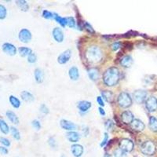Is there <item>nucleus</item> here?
I'll return each instance as SVG.
<instances>
[{
    "label": "nucleus",
    "mask_w": 157,
    "mask_h": 157,
    "mask_svg": "<svg viewBox=\"0 0 157 157\" xmlns=\"http://www.w3.org/2000/svg\"><path fill=\"white\" fill-rule=\"evenodd\" d=\"M60 124H61V127H62L64 130H69V131H73V130L76 129V127H77L75 123H73L66 120H61V122H60Z\"/></svg>",
    "instance_id": "nucleus-13"
},
{
    "label": "nucleus",
    "mask_w": 157,
    "mask_h": 157,
    "mask_svg": "<svg viewBox=\"0 0 157 157\" xmlns=\"http://www.w3.org/2000/svg\"><path fill=\"white\" fill-rule=\"evenodd\" d=\"M66 19H67V25L69 28H75L76 22H75V20L74 19V17L69 16V17H66Z\"/></svg>",
    "instance_id": "nucleus-33"
},
{
    "label": "nucleus",
    "mask_w": 157,
    "mask_h": 157,
    "mask_svg": "<svg viewBox=\"0 0 157 157\" xmlns=\"http://www.w3.org/2000/svg\"><path fill=\"white\" fill-rule=\"evenodd\" d=\"M37 61V56H36V54L32 53V54H31L28 57V61L29 63H35Z\"/></svg>",
    "instance_id": "nucleus-38"
},
{
    "label": "nucleus",
    "mask_w": 157,
    "mask_h": 157,
    "mask_svg": "<svg viewBox=\"0 0 157 157\" xmlns=\"http://www.w3.org/2000/svg\"><path fill=\"white\" fill-rule=\"evenodd\" d=\"M101 97L107 102L112 103L114 100V94L110 90H104L101 92Z\"/></svg>",
    "instance_id": "nucleus-20"
},
{
    "label": "nucleus",
    "mask_w": 157,
    "mask_h": 157,
    "mask_svg": "<svg viewBox=\"0 0 157 157\" xmlns=\"http://www.w3.org/2000/svg\"><path fill=\"white\" fill-rule=\"evenodd\" d=\"M91 102L87 101H81L78 103V108L80 109V112L85 113L91 108Z\"/></svg>",
    "instance_id": "nucleus-18"
},
{
    "label": "nucleus",
    "mask_w": 157,
    "mask_h": 157,
    "mask_svg": "<svg viewBox=\"0 0 157 157\" xmlns=\"http://www.w3.org/2000/svg\"><path fill=\"white\" fill-rule=\"evenodd\" d=\"M9 130H10V128L9 125L7 124V123L4 120L0 119V131L2 132V134H8Z\"/></svg>",
    "instance_id": "nucleus-25"
},
{
    "label": "nucleus",
    "mask_w": 157,
    "mask_h": 157,
    "mask_svg": "<svg viewBox=\"0 0 157 157\" xmlns=\"http://www.w3.org/2000/svg\"><path fill=\"white\" fill-rule=\"evenodd\" d=\"M125 156V152L121 148H117L114 151V157H123Z\"/></svg>",
    "instance_id": "nucleus-37"
},
{
    "label": "nucleus",
    "mask_w": 157,
    "mask_h": 157,
    "mask_svg": "<svg viewBox=\"0 0 157 157\" xmlns=\"http://www.w3.org/2000/svg\"><path fill=\"white\" fill-rule=\"evenodd\" d=\"M114 125H115V123H113V120H106L105 123V127L106 130H111L113 129V127H114Z\"/></svg>",
    "instance_id": "nucleus-36"
},
{
    "label": "nucleus",
    "mask_w": 157,
    "mask_h": 157,
    "mask_svg": "<svg viewBox=\"0 0 157 157\" xmlns=\"http://www.w3.org/2000/svg\"><path fill=\"white\" fill-rule=\"evenodd\" d=\"M16 5H17V6H18L22 11L26 12L28 11V9H29L28 2H26V1H24V0H17V1H16Z\"/></svg>",
    "instance_id": "nucleus-29"
},
{
    "label": "nucleus",
    "mask_w": 157,
    "mask_h": 157,
    "mask_svg": "<svg viewBox=\"0 0 157 157\" xmlns=\"http://www.w3.org/2000/svg\"><path fill=\"white\" fill-rule=\"evenodd\" d=\"M68 75L72 80H77L80 77V72H79V69L76 67H72L68 71Z\"/></svg>",
    "instance_id": "nucleus-22"
},
{
    "label": "nucleus",
    "mask_w": 157,
    "mask_h": 157,
    "mask_svg": "<svg viewBox=\"0 0 157 157\" xmlns=\"http://www.w3.org/2000/svg\"><path fill=\"white\" fill-rule=\"evenodd\" d=\"M54 39L57 42H62L64 40V33L60 28H54L53 30Z\"/></svg>",
    "instance_id": "nucleus-15"
},
{
    "label": "nucleus",
    "mask_w": 157,
    "mask_h": 157,
    "mask_svg": "<svg viewBox=\"0 0 157 157\" xmlns=\"http://www.w3.org/2000/svg\"><path fill=\"white\" fill-rule=\"evenodd\" d=\"M99 70L96 68H90L88 70V76L93 81H96L99 79Z\"/></svg>",
    "instance_id": "nucleus-21"
},
{
    "label": "nucleus",
    "mask_w": 157,
    "mask_h": 157,
    "mask_svg": "<svg viewBox=\"0 0 157 157\" xmlns=\"http://www.w3.org/2000/svg\"><path fill=\"white\" fill-rule=\"evenodd\" d=\"M130 127L134 130L138 132H141L142 130H144L145 129V124H144V123L141 121V120H138V119H134L132 123H130Z\"/></svg>",
    "instance_id": "nucleus-11"
},
{
    "label": "nucleus",
    "mask_w": 157,
    "mask_h": 157,
    "mask_svg": "<svg viewBox=\"0 0 157 157\" xmlns=\"http://www.w3.org/2000/svg\"><path fill=\"white\" fill-rule=\"evenodd\" d=\"M39 109L40 112L43 113V114H48L49 113V108H47V106L44 105V104H42V105H40Z\"/></svg>",
    "instance_id": "nucleus-42"
},
{
    "label": "nucleus",
    "mask_w": 157,
    "mask_h": 157,
    "mask_svg": "<svg viewBox=\"0 0 157 157\" xmlns=\"http://www.w3.org/2000/svg\"><path fill=\"white\" fill-rule=\"evenodd\" d=\"M61 157H65V156H61Z\"/></svg>",
    "instance_id": "nucleus-49"
},
{
    "label": "nucleus",
    "mask_w": 157,
    "mask_h": 157,
    "mask_svg": "<svg viewBox=\"0 0 157 157\" xmlns=\"http://www.w3.org/2000/svg\"><path fill=\"white\" fill-rule=\"evenodd\" d=\"M134 142L128 138H123L120 141V148H121L125 153H130L134 149Z\"/></svg>",
    "instance_id": "nucleus-5"
},
{
    "label": "nucleus",
    "mask_w": 157,
    "mask_h": 157,
    "mask_svg": "<svg viewBox=\"0 0 157 157\" xmlns=\"http://www.w3.org/2000/svg\"><path fill=\"white\" fill-rule=\"evenodd\" d=\"M105 157H110V156L108 155V154H107V153H106L105 155Z\"/></svg>",
    "instance_id": "nucleus-48"
},
{
    "label": "nucleus",
    "mask_w": 157,
    "mask_h": 157,
    "mask_svg": "<svg viewBox=\"0 0 157 157\" xmlns=\"http://www.w3.org/2000/svg\"><path fill=\"white\" fill-rule=\"evenodd\" d=\"M7 16V9L4 5L0 4V20H4Z\"/></svg>",
    "instance_id": "nucleus-32"
},
{
    "label": "nucleus",
    "mask_w": 157,
    "mask_h": 157,
    "mask_svg": "<svg viewBox=\"0 0 157 157\" xmlns=\"http://www.w3.org/2000/svg\"><path fill=\"white\" fill-rule=\"evenodd\" d=\"M0 143L5 147H9L10 146V141L9 139L5 138V137H0Z\"/></svg>",
    "instance_id": "nucleus-34"
},
{
    "label": "nucleus",
    "mask_w": 157,
    "mask_h": 157,
    "mask_svg": "<svg viewBox=\"0 0 157 157\" xmlns=\"http://www.w3.org/2000/svg\"><path fill=\"white\" fill-rule=\"evenodd\" d=\"M71 151L75 157H80L83 153V147L81 145L75 144L71 147Z\"/></svg>",
    "instance_id": "nucleus-14"
},
{
    "label": "nucleus",
    "mask_w": 157,
    "mask_h": 157,
    "mask_svg": "<svg viewBox=\"0 0 157 157\" xmlns=\"http://www.w3.org/2000/svg\"><path fill=\"white\" fill-rule=\"evenodd\" d=\"M97 103L99 104V105L100 106H102L103 107L104 105H105V104H104V101H103V98L101 97H97Z\"/></svg>",
    "instance_id": "nucleus-46"
},
{
    "label": "nucleus",
    "mask_w": 157,
    "mask_h": 157,
    "mask_svg": "<svg viewBox=\"0 0 157 157\" xmlns=\"http://www.w3.org/2000/svg\"><path fill=\"white\" fill-rule=\"evenodd\" d=\"M9 153L8 148L5 146H0V153H2V155H6Z\"/></svg>",
    "instance_id": "nucleus-45"
},
{
    "label": "nucleus",
    "mask_w": 157,
    "mask_h": 157,
    "mask_svg": "<svg viewBox=\"0 0 157 157\" xmlns=\"http://www.w3.org/2000/svg\"><path fill=\"white\" fill-rule=\"evenodd\" d=\"M18 52L21 57H28L31 54H32V50L30 48L25 47H21L18 48Z\"/></svg>",
    "instance_id": "nucleus-27"
},
{
    "label": "nucleus",
    "mask_w": 157,
    "mask_h": 157,
    "mask_svg": "<svg viewBox=\"0 0 157 157\" xmlns=\"http://www.w3.org/2000/svg\"><path fill=\"white\" fill-rule=\"evenodd\" d=\"M121 47H122V44H121V42H115L111 45V48H112V49L114 50V51L118 50Z\"/></svg>",
    "instance_id": "nucleus-39"
},
{
    "label": "nucleus",
    "mask_w": 157,
    "mask_h": 157,
    "mask_svg": "<svg viewBox=\"0 0 157 157\" xmlns=\"http://www.w3.org/2000/svg\"><path fill=\"white\" fill-rule=\"evenodd\" d=\"M121 119L123 122L126 124H130L134 120V114L130 111H124L121 115Z\"/></svg>",
    "instance_id": "nucleus-12"
},
{
    "label": "nucleus",
    "mask_w": 157,
    "mask_h": 157,
    "mask_svg": "<svg viewBox=\"0 0 157 157\" xmlns=\"http://www.w3.org/2000/svg\"><path fill=\"white\" fill-rule=\"evenodd\" d=\"M32 127H34L35 130H37L41 129V123H40V122L39 120H33L32 123Z\"/></svg>",
    "instance_id": "nucleus-40"
},
{
    "label": "nucleus",
    "mask_w": 157,
    "mask_h": 157,
    "mask_svg": "<svg viewBox=\"0 0 157 157\" xmlns=\"http://www.w3.org/2000/svg\"><path fill=\"white\" fill-rule=\"evenodd\" d=\"M48 143H49V146L53 148H55L57 146L56 144V141H55V139H54V137H51V138H49V140H48Z\"/></svg>",
    "instance_id": "nucleus-41"
},
{
    "label": "nucleus",
    "mask_w": 157,
    "mask_h": 157,
    "mask_svg": "<svg viewBox=\"0 0 157 157\" xmlns=\"http://www.w3.org/2000/svg\"><path fill=\"white\" fill-rule=\"evenodd\" d=\"M2 49L5 54H6L7 55H9V56L16 55V52H17V49L16 48V47L9 42H4L2 46Z\"/></svg>",
    "instance_id": "nucleus-9"
},
{
    "label": "nucleus",
    "mask_w": 157,
    "mask_h": 157,
    "mask_svg": "<svg viewBox=\"0 0 157 157\" xmlns=\"http://www.w3.org/2000/svg\"><path fill=\"white\" fill-rule=\"evenodd\" d=\"M66 137L67 138L70 142H72V143H75L79 141L80 138V135L79 133L75 131H69L66 134Z\"/></svg>",
    "instance_id": "nucleus-16"
},
{
    "label": "nucleus",
    "mask_w": 157,
    "mask_h": 157,
    "mask_svg": "<svg viewBox=\"0 0 157 157\" xmlns=\"http://www.w3.org/2000/svg\"><path fill=\"white\" fill-rule=\"evenodd\" d=\"M34 75H35V81H36L38 83H41V82H43V80H44V73H43L42 69L36 68L35 70V72H34Z\"/></svg>",
    "instance_id": "nucleus-23"
},
{
    "label": "nucleus",
    "mask_w": 157,
    "mask_h": 157,
    "mask_svg": "<svg viewBox=\"0 0 157 157\" xmlns=\"http://www.w3.org/2000/svg\"><path fill=\"white\" fill-rule=\"evenodd\" d=\"M148 127L153 132H157V119L155 116H150L149 118Z\"/></svg>",
    "instance_id": "nucleus-26"
},
{
    "label": "nucleus",
    "mask_w": 157,
    "mask_h": 157,
    "mask_svg": "<svg viewBox=\"0 0 157 157\" xmlns=\"http://www.w3.org/2000/svg\"><path fill=\"white\" fill-rule=\"evenodd\" d=\"M9 101L14 108H18L21 106V101L16 97L14 96V95H10L9 96Z\"/></svg>",
    "instance_id": "nucleus-28"
},
{
    "label": "nucleus",
    "mask_w": 157,
    "mask_h": 157,
    "mask_svg": "<svg viewBox=\"0 0 157 157\" xmlns=\"http://www.w3.org/2000/svg\"><path fill=\"white\" fill-rule=\"evenodd\" d=\"M72 56V52L70 49H67L65 51H64L62 54H61L57 57V61L59 64L61 65H64L68 62L71 58Z\"/></svg>",
    "instance_id": "nucleus-10"
},
{
    "label": "nucleus",
    "mask_w": 157,
    "mask_h": 157,
    "mask_svg": "<svg viewBox=\"0 0 157 157\" xmlns=\"http://www.w3.org/2000/svg\"><path fill=\"white\" fill-rule=\"evenodd\" d=\"M134 100L138 104H142L146 100L147 97V92L144 90H135L133 94Z\"/></svg>",
    "instance_id": "nucleus-8"
},
{
    "label": "nucleus",
    "mask_w": 157,
    "mask_h": 157,
    "mask_svg": "<svg viewBox=\"0 0 157 157\" xmlns=\"http://www.w3.org/2000/svg\"><path fill=\"white\" fill-rule=\"evenodd\" d=\"M32 33L27 28H22L18 33V39L21 42L28 43L32 40Z\"/></svg>",
    "instance_id": "nucleus-6"
},
{
    "label": "nucleus",
    "mask_w": 157,
    "mask_h": 157,
    "mask_svg": "<svg viewBox=\"0 0 157 157\" xmlns=\"http://www.w3.org/2000/svg\"><path fill=\"white\" fill-rule=\"evenodd\" d=\"M146 108L149 113H153L157 110V98L154 96H150L146 101Z\"/></svg>",
    "instance_id": "nucleus-7"
},
{
    "label": "nucleus",
    "mask_w": 157,
    "mask_h": 157,
    "mask_svg": "<svg viewBox=\"0 0 157 157\" xmlns=\"http://www.w3.org/2000/svg\"><path fill=\"white\" fill-rule=\"evenodd\" d=\"M84 28L87 29L89 32L90 33H94V28H92V26L89 23H87V22H85L84 23Z\"/></svg>",
    "instance_id": "nucleus-44"
},
{
    "label": "nucleus",
    "mask_w": 157,
    "mask_h": 157,
    "mask_svg": "<svg viewBox=\"0 0 157 157\" xmlns=\"http://www.w3.org/2000/svg\"><path fill=\"white\" fill-rule=\"evenodd\" d=\"M120 78V72L116 67H111L105 72L103 81L108 87H113L117 84Z\"/></svg>",
    "instance_id": "nucleus-1"
},
{
    "label": "nucleus",
    "mask_w": 157,
    "mask_h": 157,
    "mask_svg": "<svg viewBox=\"0 0 157 157\" xmlns=\"http://www.w3.org/2000/svg\"><path fill=\"white\" fill-rule=\"evenodd\" d=\"M141 151L144 155L152 156L156 152V146L152 141H146L141 144Z\"/></svg>",
    "instance_id": "nucleus-4"
},
{
    "label": "nucleus",
    "mask_w": 157,
    "mask_h": 157,
    "mask_svg": "<svg viewBox=\"0 0 157 157\" xmlns=\"http://www.w3.org/2000/svg\"><path fill=\"white\" fill-rule=\"evenodd\" d=\"M86 57L90 63H97L102 58V51L98 47L91 46L87 48L86 51Z\"/></svg>",
    "instance_id": "nucleus-2"
},
{
    "label": "nucleus",
    "mask_w": 157,
    "mask_h": 157,
    "mask_svg": "<svg viewBox=\"0 0 157 157\" xmlns=\"http://www.w3.org/2000/svg\"><path fill=\"white\" fill-rule=\"evenodd\" d=\"M21 97L23 101H26V102H32L34 101V96L31 94L30 92L24 90L21 93Z\"/></svg>",
    "instance_id": "nucleus-24"
},
{
    "label": "nucleus",
    "mask_w": 157,
    "mask_h": 157,
    "mask_svg": "<svg viewBox=\"0 0 157 157\" xmlns=\"http://www.w3.org/2000/svg\"><path fill=\"white\" fill-rule=\"evenodd\" d=\"M6 117L8 118V120L12 123H14V124H18L19 123V119L18 116L16 115V114L14 112L11 110H8L6 111Z\"/></svg>",
    "instance_id": "nucleus-17"
},
{
    "label": "nucleus",
    "mask_w": 157,
    "mask_h": 157,
    "mask_svg": "<svg viewBox=\"0 0 157 157\" xmlns=\"http://www.w3.org/2000/svg\"><path fill=\"white\" fill-rule=\"evenodd\" d=\"M10 131H11V134L14 139H16L17 141L21 139V134H20V132H19V130L16 129V127H10Z\"/></svg>",
    "instance_id": "nucleus-31"
},
{
    "label": "nucleus",
    "mask_w": 157,
    "mask_h": 157,
    "mask_svg": "<svg viewBox=\"0 0 157 157\" xmlns=\"http://www.w3.org/2000/svg\"><path fill=\"white\" fill-rule=\"evenodd\" d=\"M42 16L46 19H54V13H51V12L48 11V10H43Z\"/></svg>",
    "instance_id": "nucleus-35"
},
{
    "label": "nucleus",
    "mask_w": 157,
    "mask_h": 157,
    "mask_svg": "<svg viewBox=\"0 0 157 157\" xmlns=\"http://www.w3.org/2000/svg\"><path fill=\"white\" fill-rule=\"evenodd\" d=\"M118 105L123 108H129L132 105V98L130 95L127 92H122L119 94L117 98Z\"/></svg>",
    "instance_id": "nucleus-3"
},
{
    "label": "nucleus",
    "mask_w": 157,
    "mask_h": 157,
    "mask_svg": "<svg viewBox=\"0 0 157 157\" xmlns=\"http://www.w3.org/2000/svg\"><path fill=\"white\" fill-rule=\"evenodd\" d=\"M98 110H99V113H100V114H101V115H105V110H104L103 108H101V107H99Z\"/></svg>",
    "instance_id": "nucleus-47"
},
{
    "label": "nucleus",
    "mask_w": 157,
    "mask_h": 157,
    "mask_svg": "<svg viewBox=\"0 0 157 157\" xmlns=\"http://www.w3.org/2000/svg\"><path fill=\"white\" fill-rule=\"evenodd\" d=\"M54 19L57 23L60 24L62 27H65L67 25V19H66V17H61V16H59L58 14H54Z\"/></svg>",
    "instance_id": "nucleus-30"
},
{
    "label": "nucleus",
    "mask_w": 157,
    "mask_h": 157,
    "mask_svg": "<svg viewBox=\"0 0 157 157\" xmlns=\"http://www.w3.org/2000/svg\"><path fill=\"white\" fill-rule=\"evenodd\" d=\"M133 61H134V60H133L131 56L126 55V56L123 57L120 60V64H121V65H122L123 67H124V68H130V67L132 65Z\"/></svg>",
    "instance_id": "nucleus-19"
},
{
    "label": "nucleus",
    "mask_w": 157,
    "mask_h": 157,
    "mask_svg": "<svg viewBox=\"0 0 157 157\" xmlns=\"http://www.w3.org/2000/svg\"><path fill=\"white\" fill-rule=\"evenodd\" d=\"M108 134H107V133H105L103 141H101V143L100 144L101 147H104V146H105L106 144L108 143Z\"/></svg>",
    "instance_id": "nucleus-43"
}]
</instances>
